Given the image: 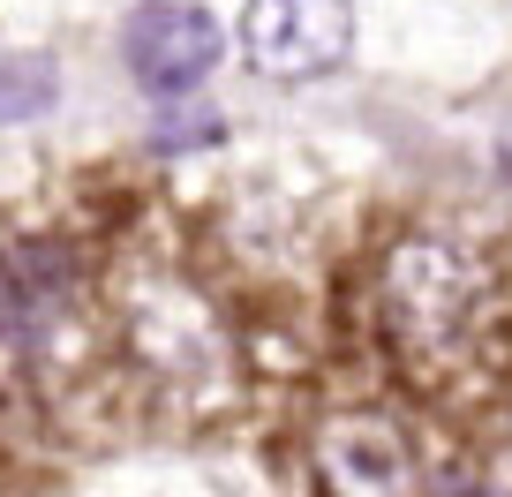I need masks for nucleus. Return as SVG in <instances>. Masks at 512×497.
Returning <instances> with one entry per match:
<instances>
[{
  "label": "nucleus",
  "mask_w": 512,
  "mask_h": 497,
  "mask_svg": "<svg viewBox=\"0 0 512 497\" xmlns=\"http://www.w3.org/2000/svg\"><path fill=\"white\" fill-rule=\"evenodd\" d=\"M241 53L272 83L332 76L354 53V0H249L241 8Z\"/></svg>",
  "instance_id": "2"
},
{
  "label": "nucleus",
  "mask_w": 512,
  "mask_h": 497,
  "mask_svg": "<svg viewBox=\"0 0 512 497\" xmlns=\"http://www.w3.org/2000/svg\"><path fill=\"white\" fill-rule=\"evenodd\" d=\"M219 16L196 0H136L121 23V61L151 98H181L219 68Z\"/></svg>",
  "instance_id": "3"
},
{
  "label": "nucleus",
  "mask_w": 512,
  "mask_h": 497,
  "mask_svg": "<svg viewBox=\"0 0 512 497\" xmlns=\"http://www.w3.org/2000/svg\"><path fill=\"white\" fill-rule=\"evenodd\" d=\"M317 475L332 497H415V452L384 415H332L317 430Z\"/></svg>",
  "instance_id": "4"
},
{
  "label": "nucleus",
  "mask_w": 512,
  "mask_h": 497,
  "mask_svg": "<svg viewBox=\"0 0 512 497\" xmlns=\"http://www.w3.org/2000/svg\"><path fill=\"white\" fill-rule=\"evenodd\" d=\"M430 497H482L467 475H445V482H430Z\"/></svg>",
  "instance_id": "7"
},
{
  "label": "nucleus",
  "mask_w": 512,
  "mask_h": 497,
  "mask_svg": "<svg viewBox=\"0 0 512 497\" xmlns=\"http://www.w3.org/2000/svg\"><path fill=\"white\" fill-rule=\"evenodd\" d=\"M61 106V68L46 53H23V61H0V129H23V121H46Z\"/></svg>",
  "instance_id": "6"
},
{
  "label": "nucleus",
  "mask_w": 512,
  "mask_h": 497,
  "mask_svg": "<svg viewBox=\"0 0 512 497\" xmlns=\"http://www.w3.org/2000/svg\"><path fill=\"white\" fill-rule=\"evenodd\" d=\"M68 309H76V264L53 241H16L0 264V332L38 354L68 324Z\"/></svg>",
  "instance_id": "5"
},
{
  "label": "nucleus",
  "mask_w": 512,
  "mask_h": 497,
  "mask_svg": "<svg viewBox=\"0 0 512 497\" xmlns=\"http://www.w3.org/2000/svg\"><path fill=\"white\" fill-rule=\"evenodd\" d=\"M490 264L452 234H407L384 264V332L400 347V362H415V377H437L445 362H460L490 324Z\"/></svg>",
  "instance_id": "1"
}]
</instances>
